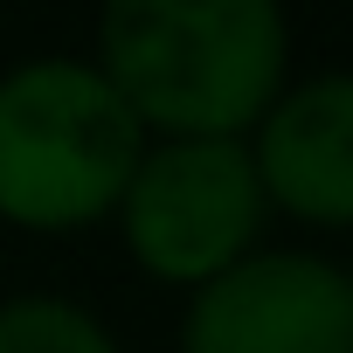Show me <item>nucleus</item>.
I'll return each instance as SVG.
<instances>
[{
    "label": "nucleus",
    "mask_w": 353,
    "mask_h": 353,
    "mask_svg": "<svg viewBox=\"0 0 353 353\" xmlns=\"http://www.w3.org/2000/svg\"><path fill=\"white\" fill-rule=\"evenodd\" d=\"M97 77L166 139H243L284 83L277 0H104Z\"/></svg>",
    "instance_id": "f257e3e1"
},
{
    "label": "nucleus",
    "mask_w": 353,
    "mask_h": 353,
    "mask_svg": "<svg viewBox=\"0 0 353 353\" xmlns=\"http://www.w3.org/2000/svg\"><path fill=\"white\" fill-rule=\"evenodd\" d=\"M145 125L90 63H21L0 77V215L21 229H83L125 201Z\"/></svg>",
    "instance_id": "f03ea898"
},
{
    "label": "nucleus",
    "mask_w": 353,
    "mask_h": 353,
    "mask_svg": "<svg viewBox=\"0 0 353 353\" xmlns=\"http://www.w3.org/2000/svg\"><path fill=\"white\" fill-rule=\"evenodd\" d=\"M125 243L166 284H208L256 250L263 181L243 139H166L125 188Z\"/></svg>",
    "instance_id": "7ed1b4c3"
},
{
    "label": "nucleus",
    "mask_w": 353,
    "mask_h": 353,
    "mask_svg": "<svg viewBox=\"0 0 353 353\" xmlns=\"http://www.w3.org/2000/svg\"><path fill=\"white\" fill-rule=\"evenodd\" d=\"M181 353H353V284L305 250H263L201 284Z\"/></svg>",
    "instance_id": "20e7f679"
},
{
    "label": "nucleus",
    "mask_w": 353,
    "mask_h": 353,
    "mask_svg": "<svg viewBox=\"0 0 353 353\" xmlns=\"http://www.w3.org/2000/svg\"><path fill=\"white\" fill-rule=\"evenodd\" d=\"M263 201L319 229H353V77H312L263 111L250 145Z\"/></svg>",
    "instance_id": "39448f33"
},
{
    "label": "nucleus",
    "mask_w": 353,
    "mask_h": 353,
    "mask_svg": "<svg viewBox=\"0 0 353 353\" xmlns=\"http://www.w3.org/2000/svg\"><path fill=\"white\" fill-rule=\"evenodd\" d=\"M0 353H118V346L70 298H14L0 305Z\"/></svg>",
    "instance_id": "423d86ee"
},
{
    "label": "nucleus",
    "mask_w": 353,
    "mask_h": 353,
    "mask_svg": "<svg viewBox=\"0 0 353 353\" xmlns=\"http://www.w3.org/2000/svg\"><path fill=\"white\" fill-rule=\"evenodd\" d=\"M346 284H353V270H346Z\"/></svg>",
    "instance_id": "0eeeda50"
}]
</instances>
